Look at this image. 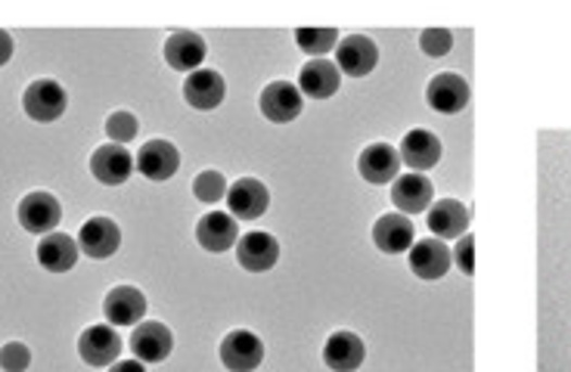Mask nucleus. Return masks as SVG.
I'll return each instance as SVG.
<instances>
[{
	"label": "nucleus",
	"mask_w": 571,
	"mask_h": 372,
	"mask_svg": "<svg viewBox=\"0 0 571 372\" xmlns=\"http://www.w3.org/2000/svg\"><path fill=\"white\" fill-rule=\"evenodd\" d=\"M220 363L230 372H255L264 360V342L249 329H233L220 342Z\"/></svg>",
	"instance_id": "f257e3e1"
},
{
	"label": "nucleus",
	"mask_w": 571,
	"mask_h": 372,
	"mask_svg": "<svg viewBox=\"0 0 571 372\" xmlns=\"http://www.w3.org/2000/svg\"><path fill=\"white\" fill-rule=\"evenodd\" d=\"M23 110L31 121H45V125L56 121L68 110V93L63 90V85H56L50 78H38L25 88Z\"/></svg>",
	"instance_id": "f03ea898"
},
{
	"label": "nucleus",
	"mask_w": 571,
	"mask_h": 372,
	"mask_svg": "<svg viewBox=\"0 0 571 372\" xmlns=\"http://www.w3.org/2000/svg\"><path fill=\"white\" fill-rule=\"evenodd\" d=\"M16 218L23 223V230L35 233V236H47V233H56L60 220H63V205L56 202L53 193H28V196L20 202V211Z\"/></svg>",
	"instance_id": "7ed1b4c3"
},
{
	"label": "nucleus",
	"mask_w": 571,
	"mask_h": 372,
	"mask_svg": "<svg viewBox=\"0 0 571 372\" xmlns=\"http://www.w3.org/2000/svg\"><path fill=\"white\" fill-rule=\"evenodd\" d=\"M78 248L93 258V261H106L118 248H122V227L112 218H88L78 230Z\"/></svg>",
	"instance_id": "20e7f679"
},
{
	"label": "nucleus",
	"mask_w": 571,
	"mask_h": 372,
	"mask_svg": "<svg viewBox=\"0 0 571 372\" xmlns=\"http://www.w3.org/2000/svg\"><path fill=\"white\" fill-rule=\"evenodd\" d=\"M302 106H305V97L299 85H289V81H274L262 90L258 97V110L267 121L274 125H286V121H295L302 115Z\"/></svg>",
	"instance_id": "39448f33"
},
{
	"label": "nucleus",
	"mask_w": 571,
	"mask_h": 372,
	"mask_svg": "<svg viewBox=\"0 0 571 372\" xmlns=\"http://www.w3.org/2000/svg\"><path fill=\"white\" fill-rule=\"evenodd\" d=\"M469 97H472V90H469V81L457 75V72H441L435 75L432 81H429V88H426V103L432 106L441 115H457L469 106Z\"/></svg>",
	"instance_id": "423d86ee"
},
{
	"label": "nucleus",
	"mask_w": 571,
	"mask_h": 372,
	"mask_svg": "<svg viewBox=\"0 0 571 372\" xmlns=\"http://www.w3.org/2000/svg\"><path fill=\"white\" fill-rule=\"evenodd\" d=\"M147 295L134 285H115L103 298V317L110 326H137L147 317Z\"/></svg>",
	"instance_id": "0eeeda50"
},
{
	"label": "nucleus",
	"mask_w": 571,
	"mask_h": 372,
	"mask_svg": "<svg viewBox=\"0 0 571 372\" xmlns=\"http://www.w3.org/2000/svg\"><path fill=\"white\" fill-rule=\"evenodd\" d=\"M379 63V47L367 35H348L335 47V66L348 78H367Z\"/></svg>",
	"instance_id": "6e6552de"
},
{
	"label": "nucleus",
	"mask_w": 571,
	"mask_h": 372,
	"mask_svg": "<svg viewBox=\"0 0 571 372\" xmlns=\"http://www.w3.org/2000/svg\"><path fill=\"white\" fill-rule=\"evenodd\" d=\"M131 350L140 363H165L175 350V335L165 323H137L131 332Z\"/></svg>",
	"instance_id": "1a4fd4ad"
},
{
	"label": "nucleus",
	"mask_w": 571,
	"mask_h": 372,
	"mask_svg": "<svg viewBox=\"0 0 571 372\" xmlns=\"http://www.w3.org/2000/svg\"><path fill=\"white\" fill-rule=\"evenodd\" d=\"M118 354H122V338L112 326H88L78 338V357L88 363V367H112L118 363Z\"/></svg>",
	"instance_id": "9d476101"
},
{
	"label": "nucleus",
	"mask_w": 571,
	"mask_h": 372,
	"mask_svg": "<svg viewBox=\"0 0 571 372\" xmlns=\"http://www.w3.org/2000/svg\"><path fill=\"white\" fill-rule=\"evenodd\" d=\"M196 242L205 252H212V255L230 252L240 242L237 218L230 211H208V215H202L196 223Z\"/></svg>",
	"instance_id": "9b49d317"
},
{
	"label": "nucleus",
	"mask_w": 571,
	"mask_h": 372,
	"mask_svg": "<svg viewBox=\"0 0 571 372\" xmlns=\"http://www.w3.org/2000/svg\"><path fill=\"white\" fill-rule=\"evenodd\" d=\"M227 208L237 220H258L270 208V193L262 180L242 177L227 190Z\"/></svg>",
	"instance_id": "f8f14e48"
},
{
	"label": "nucleus",
	"mask_w": 571,
	"mask_h": 372,
	"mask_svg": "<svg viewBox=\"0 0 571 372\" xmlns=\"http://www.w3.org/2000/svg\"><path fill=\"white\" fill-rule=\"evenodd\" d=\"M177 168H180V153H177L175 143H168V140H150L137 153V171L147 180H153V183L172 180L177 175Z\"/></svg>",
	"instance_id": "ddd939ff"
},
{
	"label": "nucleus",
	"mask_w": 571,
	"mask_h": 372,
	"mask_svg": "<svg viewBox=\"0 0 571 372\" xmlns=\"http://www.w3.org/2000/svg\"><path fill=\"white\" fill-rule=\"evenodd\" d=\"M134 165H137L134 155L118 143H106L90 155V175L97 177L103 187H122L134 175Z\"/></svg>",
	"instance_id": "4468645a"
},
{
	"label": "nucleus",
	"mask_w": 571,
	"mask_h": 372,
	"mask_svg": "<svg viewBox=\"0 0 571 372\" xmlns=\"http://www.w3.org/2000/svg\"><path fill=\"white\" fill-rule=\"evenodd\" d=\"M407 255H410V270L417 273L419 280H426V283H435L441 277H447V270L454 264L451 248L441 240H435V236L414 242V248Z\"/></svg>",
	"instance_id": "2eb2a0df"
},
{
	"label": "nucleus",
	"mask_w": 571,
	"mask_h": 372,
	"mask_svg": "<svg viewBox=\"0 0 571 372\" xmlns=\"http://www.w3.org/2000/svg\"><path fill=\"white\" fill-rule=\"evenodd\" d=\"M237 261L242 264V270L249 273H267L274 264L280 261V242L270 233L252 230L237 242Z\"/></svg>",
	"instance_id": "dca6fc26"
},
{
	"label": "nucleus",
	"mask_w": 571,
	"mask_h": 372,
	"mask_svg": "<svg viewBox=\"0 0 571 372\" xmlns=\"http://www.w3.org/2000/svg\"><path fill=\"white\" fill-rule=\"evenodd\" d=\"M357 171H360V177L367 183H373V187L395 183L397 177H401V155L389 143H370L360 153V158H357Z\"/></svg>",
	"instance_id": "f3484780"
},
{
	"label": "nucleus",
	"mask_w": 571,
	"mask_h": 372,
	"mask_svg": "<svg viewBox=\"0 0 571 372\" xmlns=\"http://www.w3.org/2000/svg\"><path fill=\"white\" fill-rule=\"evenodd\" d=\"M397 155H401V162L410 171H429V168H435L441 162L444 146H441V140L432 131L414 128L410 133H404V140L397 146Z\"/></svg>",
	"instance_id": "a211bd4d"
},
{
	"label": "nucleus",
	"mask_w": 571,
	"mask_h": 372,
	"mask_svg": "<svg viewBox=\"0 0 571 372\" xmlns=\"http://www.w3.org/2000/svg\"><path fill=\"white\" fill-rule=\"evenodd\" d=\"M224 97H227V85L215 68H199L193 75H187V81H183V100H187V106L199 112L218 110Z\"/></svg>",
	"instance_id": "6ab92c4d"
},
{
	"label": "nucleus",
	"mask_w": 571,
	"mask_h": 372,
	"mask_svg": "<svg viewBox=\"0 0 571 372\" xmlns=\"http://www.w3.org/2000/svg\"><path fill=\"white\" fill-rule=\"evenodd\" d=\"M364 360H367V345H364V338L360 335H354V332H332L330 338H327V345H323V363L330 367L332 372H354L364 367Z\"/></svg>",
	"instance_id": "aec40b11"
},
{
	"label": "nucleus",
	"mask_w": 571,
	"mask_h": 372,
	"mask_svg": "<svg viewBox=\"0 0 571 372\" xmlns=\"http://www.w3.org/2000/svg\"><path fill=\"white\" fill-rule=\"evenodd\" d=\"M429 230L435 240H460L469 233V208L462 205L460 198H439L432 208H429Z\"/></svg>",
	"instance_id": "412c9836"
},
{
	"label": "nucleus",
	"mask_w": 571,
	"mask_h": 372,
	"mask_svg": "<svg viewBox=\"0 0 571 372\" xmlns=\"http://www.w3.org/2000/svg\"><path fill=\"white\" fill-rule=\"evenodd\" d=\"M392 202L401 215H422L432 208L435 202V190H432V180L422 175H401L392 183Z\"/></svg>",
	"instance_id": "4be33fe9"
},
{
	"label": "nucleus",
	"mask_w": 571,
	"mask_h": 372,
	"mask_svg": "<svg viewBox=\"0 0 571 372\" xmlns=\"http://www.w3.org/2000/svg\"><path fill=\"white\" fill-rule=\"evenodd\" d=\"M205 53H208V47H205L202 35H196V31H175L165 41V50H162L165 63L175 72H187V75L199 72V66L205 63Z\"/></svg>",
	"instance_id": "5701e85b"
},
{
	"label": "nucleus",
	"mask_w": 571,
	"mask_h": 372,
	"mask_svg": "<svg viewBox=\"0 0 571 372\" xmlns=\"http://www.w3.org/2000/svg\"><path fill=\"white\" fill-rule=\"evenodd\" d=\"M342 88V72L330 60H308L299 72V90L310 100H330Z\"/></svg>",
	"instance_id": "b1692460"
},
{
	"label": "nucleus",
	"mask_w": 571,
	"mask_h": 372,
	"mask_svg": "<svg viewBox=\"0 0 571 372\" xmlns=\"http://www.w3.org/2000/svg\"><path fill=\"white\" fill-rule=\"evenodd\" d=\"M373 242L385 255H404L414 248V223L407 215H382L373 223Z\"/></svg>",
	"instance_id": "393cba45"
},
{
	"label": "nucleus",
	"mask_w": 571,
	"mask_h": 372,
	"mask_svg": "<svg viewBox=\"0 0 571 372\" xmlns=\"http://www.w3.org/2000/svg\"><path fill=\"white\" fill-rule=\"evenodd\" d=\"M78 240H72L68 233H47L45 240L38 242V261L50 273H66L78 264Z\"/></svg>",
	"instance_id": "a878e982"
},
{
	"label": "nucleus",
	"mask_w": 571,
	"mask_h": 372,
	"mask_svg": "<svg viewBox=\"0 0 571 372\" xmlns=\"http://www.w3.org/2000/svg\"><path fill=\"white\" fill-rule=\"evenodd\" d=\"M295 44L305 50L314 60H323V53H330L332 47H339V31L335 28H295Z\"/></svg>",
	"instance_id": "bb28decb"
},
{
	"label": "nucleus",
	"mask_w": 571,
	"mask_h": 372,
	"mask_svg": "<svg viewBox=\"0 0 571 372\" xmlns=\"http://www.w3.org/2000/svg\"><path fill=\"white\" fill-rule=\"evenodd\" d=\"M227 177L220 175V171H202L193 180V196L199 202H205V205H215V202H224L227 198Z\"/></svg>",
	"instance_id": "cd10ccee"
},
{
	"label": "nucleus",
	"mask_w": 571,
	"mask_h": 372,
	"mask_svg": "<svg viewBox=\"0 0 571 372\" xmlns=\"http://www.w3.org/2000/svg\"><path fill=\"white\" fill-rule=\"evenodd\" d=\"M137 131H140V121H137V115H131V112H112L110 118H106V133H110L112 143H118V146L131 143Z\"/></svg>",
	"instance_id": "c85d7f7f"
},
{
	"label": "nucleus",
	"mask_w": 571,
	"mask_h": 372,
	"mask_svg": "<svg viewBox=\"0 0 571 372\" xmlns=\"http://www.w3.org/2000/svg\"><path fill=\"white\" fill-rule=\"evenodd\" d=\"M419 47H422L426 56L441 60V56H447V53L454 50V35H451L447 28H426V31L419 35Z\"/></svg>",
	"instance_id": "c756f323"
},
{
	"label": "nucleus",
	"mask_w": 571,
	"mask_h": 372,
	"mask_svg": "<svg viewBox=\"0 0 571 372\" xmlns=\"http://www.w3.org/2000/svg\"><path fill=\"white\" fill-rule=\"evenodd\" d=\"M31 367V350L23 342H7L0 348V370L3 372H25Z\"/></svg>",
	"instance_id": "7c9ffc66"
},
{
	"label": "nucleus",
	"mask_w": 571,
	"mask_h": 372,
	"mask_svg": "<svg viewBox=\"0 0 571 372\" xmlns=\"http://www.w3.org/2000/svg\"><path fill=\"white\" fill-rule=\"evenodd\" d=\"M454 258H457V264H460V270L466 277L475 273V236H472V233L460 236V245H457Z\"/></svg>",
	"instance_id": "2f4dec72"
},
{
	"label": "nucleus",
	"mask_w": 571,
	"mask_h": 372,
	"mask_svg": "<svg viewBox=\"0 0 571 372\" xmlns=\"http://www.w3.org/2000/svg\"><path fill=\"white\" fill-rule=\"evenodd\" d=\"M13 50H16V44H13V38L0 28V66H7L10 60H13Z\"/></svg>",
	"instance_id": "473e14b6"
},
{
	"label": "nucleus",
	"mask_w": 571,
	"mask_h": 372,
	"mask_svg": "<svg viewBox=\"0 0 571 372\" xmlns=\"http://www.w3.org/2000/svg\"><path fill=\"white\" fill-rule=\"evenodd\" d=\"M110 372H147V367L134 357V360H118V363H112Z\"/></svg>",
	"instance_id": "72a5a7b5"
}]
</instances>
